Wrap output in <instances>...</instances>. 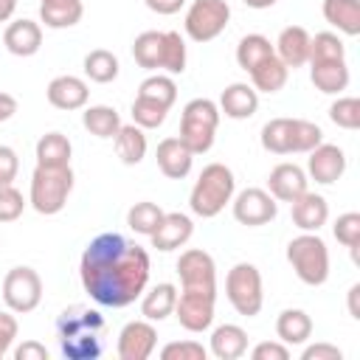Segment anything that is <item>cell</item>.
<instances>
[{"mask_svg": "<svg viewBox=\"0 0 360 360\" xmlns=\"http://www.w3.org/2000/svg\"><path fill=\"white\" fill-rule=\"evenodd\" d=\"M290 217H292V225H295V228L318 233V231L326 225V219H329L326 197L307 188L301 197H295V200L290 202Z\"/></svg>", "mask_w": 360, "mask_h": 360, "instance_id": "e0dca14e", "label": "cell"}, {"mask_svg": "<svg viewBox=\"0 0 360 360\" xmlns=\"http://www.w3.org/2000/svg\"><path fill=\"white\" fill-rule=\"evenodd\" d=\"M84 3L82 0H39V20L48 28H70L82 20Z\"/></svg>", "mask_w": 360, "mask_h": 360, "instance_id": "f546056e", "label": "cell"}, {"mask_svg": "<svg viewBox=\"0 0 360 360\" xmlns=\"http://www.w3.org/2000/svg\"><path fill=\"white\" fill-rule=\"evenodd\" d=\"M233 191H236L233 172L225 163H208L191 186L188 208H191V214H197L202 219H211L233 200Z\"/></svg>", "mask_w": 360, "mask_h": 360, "instance_id": "3957f363", "label": "cell"}, {"mask_svg": "<svg viewBox=\"0 0 360 360\" xmlns=\"http://www.w3.org/2000/svg\"><path fill=\"white\" fill-rule=\"evenodd\" d=\"M17 11V0H0V22H8Z\"/></svg>", "mask_w": 360, "mask_h": 360, "instance_id": "11a10c76", "label": "cell"}, {"mask_svg": "<svg viewBox=\"0 0 360 360\" xmlns=\"http://www.w3.org/2000/svg\"><path fill=\"white\" fill-rule=\"evenodd\" d=\"M17 172H20V158H17V152H14L11 146L0 143V188H3V186H11L14 177H17Z\"/></svg>", "mask_w": 360, "mask_h": 360, "instance_id": "bcb514c9", "label": "cell"}, {"mask_svg": "<svg viewBox=\"0 0 360 360\" xmlns=\"http://www.w3.org/2000/svg\"><path fill=\"white\" fill-rule=\"evenodd\" d=\"M14 112H17V98L11 93H3L0 90V121H8Z\"/></svg>", "mask_w": 360, "mask_h": 360, "instance_id": "f5cc1de1", "label": "cell"}, {"mask_svg": "<svg viewBox=\"0 0 360 360\" xmlns=\"http://www.w3.org/2000/svg\"><path fill=\"white\" fill-rule=\"evenodd\" d=\"M70 155H73L70 138L62 132H45L37 141V166H51V169L70 166Z\"/></svg>", "mask_w": 360, "mask_h": 360, "instance_id": "1f68e13d", "label": "cell"}, {"mask_svg": "<svg viewBox=\"0 0 360 360\" xmlns=\"http://www.w3.org/2000/svg\"><path fill=\"white\" fill-rule=\"evenodd\" d=\"M276 51H273V45H270V39L264 37V34H245L242 39H239V45H236V65L242 68V70H253L256 65H262L267 56H273Z\"/></svg>", "mask_w": 360, "mask_h": 360, "instance_id": "d590c367", "label": "cell"}, {"mask_svg": "<svg viewBox=\"0 0 360 360\" xmlns=\"http://www.w3.org/2000/svg\"><path fill=\"white\" fill-rule=\"evenodd\" d=\"M160 357L163 360H205L208 349L197 340H174L160 349Z\"/></svg>", "mask_w": 360, "mask_h": 360, "instance_id": "ee69618b", "label": "cell"}, {"mask_svg": "<svg viewBox=\"0 0 360 360\" xmlns=\"http://www.w3.org/2000/svg\"><path fill=\"white\" fill-rule=\"evenodd\" d=\"M248 76H250V87L256 93H278L287 84V79H290V68L273 53L262 65H256Z\"/></svg>", "mask_w": 360, "mask_h": 360, "instance_id": "f1b7e54d", "label": "cell"}, {"mask_svg": "<svg viewBox=\"0 0 360 360\" xmlns=\"http://www.w3.org/2000/svg\"><path fill=\"white\" fill-rule=\"evenodd\" d=\"M194 233V222L188 214H180V211H172V214H163L160 225L155 228V233L149 236L152 239V248H158L160 253H169V250H177L183 248Z\"/></svg>", "mask_w": 360, "mask_h": 360, "instance_id": "ac0fdd59", "label": "cell"}, {"mask_svg": "<svg viewBox=\"0 0 360 360\" xmlns=\"http://www.w3.org/2000/svg\"><path fill=\"white\" fill-rule=\"evenodd\" d=\"M14 360H48V349L37 340H22L14 349Z\"/></svg>", "mask_w": 360, "mask_h": 360, "instance_id": "f907efd6", "label": "cell"}, {"mask_svg": "<svg viewBox=\"0 0 360 360\" xmlns=\"http://www.w3.org/2000/svg\"><path fill=\"white\" fill-rule=\"evenodd\" d=\"M82 124L90 135L96 138H115V132L121 129V115L115 112V107L107 104H90L82 112Z\"/></svg>", "mask_w": 360, "mask_h": 360, "instance_id": "836d02e7", "label": "cell"}, {"mask_svg": "<svg viewBox=\"0 0 360 360\" xmlns=\"http://www.w3.org/2000/svg\"><path fill=\"white\" fill-rule=\"evenodd\" d=\"M143 3H146V8H152L155 14L169 17V14H177L186 0H143Z\"/></svg>", "mask_w": 360, "mask_h": 360, "instance_id": "816d5d0a", "label": "cell"}, {"mask_svg": "<svg viewBox=\"0 0 360 360\" xmlns=\"http://www.w3.org/2000/svg\"><path fill=\"white\" fill-rule=\"evenodd\" d=\"M219 107L211 98H191L180 115V141L191 149V155H205L214 146V135L219 127Z\"/></svg>", "mask_w": 360, "mask_h": 360, "instance_id": "52a82bcc", "label": "cell"}, {"mask_svg": "<svg viewBox=\"0 0 360 360\" xmlns=\"http://www.w3.org/2000/svg\"><path fill=\"white\" fill-rule=\"evenodd\" d=\"M166 112L169 110L158 101H149L141 96H135V101H132V124H138L141 129H158L166 121Z\"/></svg>", "mask_w": 360, "mask_h": 360, "instance_id": "b9f144b4", "label": "cell"}, {"mask_svg": "<svg viewBox=\"0 0 360 360\" xmlns=\"http://www.w3.org/2000/svg\"><path fill=\"white\" fill-rule=\"evenodd\" d=\"M357 295H360V284H352L349 287V315L354 321H360V307H357Z\"/></svg>", "mask_w": 360, "mask_h": 360, "instance_id": "db71d44e", "label": "cell"}, {"mask_svg": "<svg viewBox=\"0 0 360 360\" xmlns=\"http://www.w3.org/2000/svg\"><path fill=\"white\" fill-rule=\"evenodd\" d=\"M3 45L14 56H34L42 45V28L34 20H14L3 31Z\"/></svg>", "mask_w": 360, "mask_h": 360, "instance_id": "7402d4cb", "label": "cell"}, {"mask_svg": "<svg viewBox=\"0 0 360 360\" xmlns=\"http://www.w3.org/2000/svg\"><path fill=\"white\" fill-rule=\"evenodd\" d=\"M158 346V329L152 326V321H129L121 332H118V357L121 360H149L152 352Z\"/></svg>", "mask_w": 360, "mask_h": 360, "instance_id": "5bb4252c", "label": "cell"}, {"mask_svg": "<svg viewBox=\"0 0 360 360\" xmlns=\"http://www.w3.org/2000/svg\"><path fill=\"white\" fill-rule=\"evenodd\" d=\"M3 301L11 312H34L42 301V278L34 267H11L3 278Z\"/></svg>", "mask_w": 360, "mask_h": 360, "instance_id": "30bf717a", "label": "cell"}, {"mask_svg": "<svg viewBox=\"0 0 360 360\" xmlns=\"http://www.w3.org/2000/svg\"><path fill=\"white\" fill-rule=\"evenodd\" d=\"M104 318L90 307H68L56 321V340L68 360H96L101 354Z\"/></svg>", "mask_w": 360, "mask_h": 360, "instance_id": "7a4b0ae2", "label": "cell"}, {"mask_svg": "<svg viewBox=\"0 0 360 360\" xmlns=\"http://www.w3.org/2000/svg\"><path fill=\"white\" fill-rule=\"evenodd\" d=\"M253 360H287L290 357V346H284L281 340H262L253 346L250 352Z\"/></svg>", "mask_w": 360, "mask_h": 360, "instance_id": "7dc6e473", "label": "cell"}, {"mask_svg": "<svg viewBox=\"0 0 360 360\" xmlns=\"http://www.w3.org/2000/svg\"><path fill=\"white\" fill-rule=\"evenodd\" d=\"M307 183H309L307 172L295 163H278L267 174V191L273 194L276 202H292L307 191Z\"/></svg>", "mask_w": 360, "mask_h": 360, "instance_id": "2e32d148", "label": "cell"}, {"mask_svg": "<svg viewBox=\"0 0 360 360\" xmlns=\"http://www.w3.org/2000/svg\"><path fill=\"white\" fill-rule=\"evenodd\" d=\"M307 177H312L321 186H332L346 172V152L335 143H318L312 152H307Z\"/></svg>", "mask_w": 360, "mask_h": 360, "instance_id": "9a60e30c", "label": "cell"}, {"mask_svg": "<svg viewBox=\"0 0 360 360\" xmlns=\"http://www.w3.org/2000/svg\"><path fill=\"white\" fill-rule=\"evenodd\" d=\"M25 211V200L14 186H3L0 188V222H14L20 219Z\"/></svg>", "mask_w": 360, "mask_h": 360, "instance_id": "f6af8a7d", "label": "cell"}, {"mask_svg": "<svg viewBox=\"0 0 360 360\" xmlns=\"http://www.w3.org/2000/svg\"><path fill=\"white\" fill-rule=\"evenodd\" d=\"M217 107H219V112H225L228 118L245 121V118L256 115V110H259V93H256L248 82H233V84H228V87L222 90Z\"/></svg>", "mask_w": 360, "mask_h": 360, "instance_id": "603a6c76", "label": "cell"}, {"mask_svg": "<svg viewBox=\"0 0 360 360\" xmlns=\"http://www.w3.org/2000/svg\"><path fill=\"white\" fill-rule=\"evenodd\" d=\"M262 146L273 155H292V152H312L323 143V129L307 118H270L262 127Z\"/></svg>", "mask_w": 360, "mask_h": 360, "instance_id": "277c9868", "label": "cell"}, {"mask_svg": "<svg viewBox=\"0 0 360 360\" xmlns=\"http://www.w3.org/2000/svg\"><path fill=\"white\" fill-rule=\"evenodd\" d=\"M177 276L183 290H217L214 256L202 248H188L177 259Z\"/></svg>", "mask_w": 360, "mask_h": 360, "instance_id": "4fadbf2b", "label": "cell"}, {"mask_svg": "<svg viewBox=\"0 0 360 360\" xmlns=\"http://www.w3.org/2000/svg\"><path fill=\"white\" fill-rule=\"evenodd\" d=\"M248 8H256V11H262V8H270V6H276L278 0H242Z\"/></svg>", "mask_w": 360, "mask_h": 360, "instance_id": "9f6ffc18", "label": "cell"}, {"mask_svg": "<svg viewBox=\"0 0 360 360\" xmlns=\"http://www.w3.org/2000/svg\"><path fill=\"white\" fill-rule=\"evenodd\" d=\"M115 155L124 166H138L146 158V132L138 124H121L115 132Z\"/></svg>", "mask_w": 360, "mask_h": 360, "instance_id": "4dcf8cb0", "label": "cell"}, {"mask_svg": "<svg viewBox=\"0 0 360 360\" xmlns=\"http://www.w3.org/2000/svg\"><path fill=\"white\" fill-rule=\"evenodd\" d=\"M332 233H335V239H338L343 248H349L352 256L357 259V245H360V214H357V211H346V214H340V217L335 219V225H332Z\"/></svg>", "mask_w": 360, "mask_h": 360, "instance_id": "7bdbcfd3", "label": "cell"}, {"mask_svg": "<svg viewBox=\"0 0 360 360\" xmlns=\"http://www.w3.org/2000/svg\"><path fill=\"white\" fill-rule=\"evenodd\" d=\"M138 96L141 98H149V101H158V104H163L169 110L177 101V84H174V79L169 73H155V76H149V79L141 82Z\"/></svg>", "mask_w": 360, "mask_h": 360, "instance_id": "74e56055", "label": "cell"}, {"mask_svg": "<svg viewBox=\"0 0 360 360\" xmlns=\"http://www.w3.org/2000/svg\"><path fill=\"white\" fill-rule=\"evenodd\" d=\"M17 332H20L17 318H14L11 312H0V360L8 354L11 343L17 340Z\"/></svg>", "mask_w": 360, "mask_h": 360, "instance_id": "c3c4849f", "label": "cell"}, {"mask_svg": "<svg viewBox=\"0 0 360 360\" xmlns=\"http://www.w3.org/2000/svg\"><path fill=\"white\" fill-rule=\"evenodd\" d=\"M329 118L340 129H357L360 127V98L354 96H338L329 107Z\"/></svg>", "mask_w": 360, "mask_h": 360, "instance_id": "60d3db41", "label": "cell"}, {"mask_svg": "<svg viewBox=\"0 0 360 360\" xmlns=\"http://www.w3.org/2000/svg\"><path fill=\"white\" fill-rule=\"evenodd\" d=\"M73 191V169L70 166H37L31 174V191H28V202L37 214L53 217L68 205V197Z\"/></svg>", "mask_w": 360, "mask_h": 360, "instance_id": "5b68a950", "label": "cell"}, {"mask_svg": "<svg viewBox=\"0 0 360 360\" xmlns=\"http://www.w3.org/2000/svg\"><path fill=\"white\" fill-rule=\"evenodd\" d=\"M163 45H166V31H143L132 42V56L143 70H160Z\"/></svg>", "mask_w": 360, "mask_h": 360, "instance_id": "d6a6232c", "label": "cell"}, {"mask_svg": "<svg viewBox=\"0 0 360 360\" xmlns=\"http://www.w3.org/2000/svg\"><path fill=\"white\" fill-rule=\"evenodd\" d=\"M79 278L84 292L101 307H129L149 284V253L121 233H98L82 253Z\"/></svg>", "mask_w": 360, "mask_h": 360, "instance_id": "6da1fadb", "label": "cell"}, {"mask_svg": "<svg viewBox=\"0 0 360 360\" xmlns=\"http://www.w3.org/2000/svg\"><path fill=\"white\" fill-rule=\"evenodd\" d=\"M343 352L332 343H312L301 352V360H340Z\"/></svg>", "mask_w": 360, "mask_h": 360, "instance_id": "681fc988", "label": "cell"}, {"mask_svg": "<svg viewBox=\"0 0 360 360\" xmlns=\"http://www.w3.org/2000/svg\"><path fill=\"white\" fill-rule=\"evenodd\" d=\"M326 59H346V45L332 31H321L309 39V59L307 62H326Z\"/></svg>", "mask_w": 360, "mask_h": 360, "instance_id": "f35d334b", "label": "cell"}, {"mask_svg": "<svg viewBox=\"0 0 360 360\" xmlns=\"http://www.w3.org/2000/svg\"><path fill=\"white\" fill-rule=\"evenodd\" d=\"M45 96H48L51 107H56V110H82V107H87L90 87H87L84 79L68 73V76H56V79H51Z\"/></svg>", "mask_w": 360, "mask_h": 360, "instance_id": "ffe728a7", "label": "cell"}, {"mask_svg": "<svg viewBox=\"0 0 360 360\" xmlns=\"http://www.w3.org/2000/svg\"><path fill=\"white\" fill-rule=\"evenodd\" d=\"M155 160H158V169H160L169 180H183V177L191 172V166H194L191 149H188L177 135L163 138V141L158 143Z\"/></svg>", "mask_w": 360, "mask_h": 360, "instance_id": "d6986e66", "label": "cell"}, {"mask_svg": "<svg viewBox=\"0 0 360 360\" xmlns=\"http://www.w3.org/2000/svg\"><path fill=\"white\" fill-rule=\"evenodd\" d=\"M323 20L346 37L360 34V0H323Z\"/></svg>", "mask_w": 360, "mask_h": 360, "instance_id": "4316f807", "label": "cell"}, {"mask_svg": "<svg viewBox=\"0 0 360 360\" xmlns=\"http://www.w3.org/2000/svg\"><path fill=\"white\" fill-rule=\"evenodd\" d=\"M309 65V79L315 90L326 96H340L349 87V65L346 59H326V62H307Z\"/></svg>", "mask_w": 360, "mask_h": 360, "instance_id": "cb8c5ba5", "label": "cell"}, {"mask_svg": "<svg viewBox=\"0 0 360 360\" xmlns=\"http://www.w3.org/2000/svg\"><path fill=\"white\" fill-rule=\"evenodd\" d=\"M276 335L284 346H301L312 335V318L304 309H284L276 318Z\"/></svg>", "mask_w": 360, "mask_h": 360, "instance_id": "83f0119b", "label": "cell"}, {"mask_svg": "<svg viewBox=\"0 0 360 360\" xmlns=\"http://www.w3.org/2000/svg\"><path fill=\"white\" fill-rule=\"evenodd\" d=\"M231 205H233V219L239 225H248V228L267 225L278 214V202L264 188H245L231 200Z\"/></svg>", "mask_w": 360, "mask_h": 360, "instance_id": "7c38bea8", "label": "cell"}, {"mask_svg": "<svg viewBox=\"0 0 360 360\" xmlns=\"http://www.w3.org/2000/svg\"><path fill=\"white\" fill-rule=\"evenodd\" d=\"M208 352L217 360H239L248 352V332L236 323H222L211 332V346Z\"/></svg>", "mask_w": 360, "mask_h": 360, "instance_id": "d4e9b609", "label": "cell"}, {"mask_svg": "<svg viewBox=\"0 0 360 360\" xmlns=\"http://www.w3.org/2000/svg\"><path fill=\"white\" fill-rule=\"evenodd\" d=\"M163 214H166V211H163L158 202L143 200V202H135V205L127 211V225H129L135 233H141V236H152L155 228L160 225Z\"/></svg>", "mask_w": 360, "mask_h": 360, "instance_id": "8d00e7d4", "label": "cell"}, {"mask_svg": "<svg viewBox=\"0 0 360 360\" xmlns=\"http://www.w3.org/2000/svg\"><path fill=\"white\" fill-rule=\"evenodd\" d=\"M118 70H121L118 56H115L112 51H107V48H96V51H90V53L84 56V76H87L90 82H96V84H110V82H115V79H118Z\"/></svg>", "mask_w": 360, "mask_h": 360, "instance_id": "e575fe53", "label": "cell"}, {"mask_svg": "<svg viewBox=\"0 0 360 360\" xmlns=\"http://www.w3.org/2000/svg\"><path fill=\"white\" fill-rule=\"evenodd\" d=\"M231 20V6L225 0H194L186 11V34L194 42H211L217 39Z\"/></svg>", "mask_w": 360, "mask_h": 360, "instance_id": "9c48e42d", "label": "cell"}, {"mask_svg": "<svg viewBox=\"0 0 360 360\" xmlns=\"http://www.w3.org/2000/svg\"><path fill=\"white\" fill-rule=\"evenodd\" d=\"M287 262L309 287H321L329 278V248L312 231H304L287 242Z\"/></svg>", "mask_w": 360, "mask_h": 360, "instance_id": "8992f818", "label": "cell"}, {"mask_svg": "<svg viewBox=\"0 0 360 360\" xmlns=\"http://www.w3.org/2000/svg\"><path fill=\"white\" fill-rule=\"evenodd\" d=\"M174 304H177V287L172 281H160L152 290H143L141 315L146 321H163L174 312Z\"/></svg>", "mask_w": 360, "mask_h": 360, "instance_id": "484cf974", "label": "cell"}, {"mask_svg": "<svg viewBox=\"0 0 360 360\" xmlns=\"http://www.w3.org/2000/svg\"><path fill=\"white\" fill-rule=\"evenodd\" d=\"M214 304H217V290H180L177 304H174V318L186 332H205L214 323Z\"/></svg>", "mask_w": 360, "mask_h": 360, "instance_id": "8fae6325", "label": "cell"}, {"mask_svg": "<svg viewBox=\"0 0 360 360\" xmlns=\"http://www.w3.org/2000/svg\"><path fill=\"white\" fill-rule=\"evenodd\" d=\"M186 39L177 31H166V45H163V65L160 70H166L169 76H177L186 70Z\"/></svg>", "mask_w": 360, "mask_h": 360, "instance_id": "ab89813d", "label": "cell"}, {"mask_svg": "<svg viewBox=\"0 0 360 360\" xmlns=\"http://www.w3.org/2000/svg\"><path fill=\"white\" fill-rule=\"evenodd\" d=\"M309 39L312 37H309V31L304 25H287V28H281L273 51L287 68L295 70V68H304L307 59H309Z\"/></svg>", "mask_w": 360, "mask_h": 360, "instance_id": "44dd1931", "label": "cell"}, {"mask_svg": "<svg viewBox=\"0 0 360 360\" xmlns=\"http://www.w3.org/2000/svg\"><path fill=\"white\" fill-rule=\"evenodd\" d=\"M225 295L231 301V307L245 315V318H253L262 312V304H264V287H262V273L256 264L250 262H239L228 270L225 276Z\"/></svg>", "mask_w": 360, "mask_h": 360, "instance_id": "ba28073f", "label": "cell"}]
</instances>
